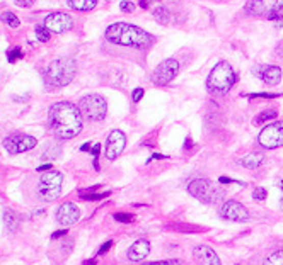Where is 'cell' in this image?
Segmentation results:
<instances>
[{"label": "cell", "mask_w": 283, "mask_h": 265, "mask_svg": "<svg viewBox=\"0 0 283 265\" xmlns=\"http://www.w3.org/2000/svg\"><path fill=\"white\" fill-rule=\"evenodd\" d=\"M258 143L266 150H275L283 146V121H276L271 124H266L261 129Z\"/></svg>", "instance_id": "30bf717a"}, {"label": "cell", "mask_w": 283, "mask_h": 265, "mask_svg": "<svg viewBox=\"0 0 283 265\" xmlns=\"http://www.w3.org/2000/svg\"><path fill=\"white\" fill-rule=\"evenodd\" d=\"M52 168H53L52 163H44V165H41V167H38L36 170H38V172H49Z\"/></svg>", "instance_id": "60d3db41"}, {"label": "cell", "mask_w": 283, "mask_h": 265, "mask_svg": "<svg viewBox=\"0 0 283 265\" xmlns=\"http://www.w3.org/2000/svg\"><path fill=\"white\" fill-rule=\"evenodd\" d=\"M188 192L205 204H215L222 199V191L213 186L210 181H207V179H193L188 184Z\"/></svg>", "instance_id": "8992f818"}, {"label": "cell", "mask_w": 283, "mask_h": 265, "mask_svg": "<svg viewBox=\"0 0 283 265\" xmlns=\"http://www.w3.org/2000/svg\"><path fill=\"white\" fill-rule=\"evenodd\" d=\"M0 21H2L4 24H7V26H11V27H19V26H21V21H19V17L14 12H11V11L0 14Z\"/></svg>", "instance_id": "d4e9b609"}, {"label": "cell", "mask_w": 283, "mask_h": 265, "mask_svg": "<svg viewBox=\"0 0 283 265\" xmlns=\"http://www.w3.org/2000/svg\"><path fill=\"white\" fill-rule=\"evenodd\" d=\"M81 219V211L73 202H63L57 209V221L63 226H72Z\"/></svg>", "instance_id": "9a60e30c"}, {"label": "cell", "mask_w": 283, "mask_h": 265, "mask_svg": "<svg viewBox=\"0 0 283 265\" xmlns=\"http://www.w3.org/2000/svg\"><path fill=\"white\" fill-rule=\"evenodd\" d=\"M120 11L125 14H132L135 11V4H133L132 0H123V2H120Z\"/></svg>", "instance_id": "1f68e13d"}, {"label": "cell", "mask_w": 283, "mask_h": 265, "mask_svg": "<svg viewBox=\"0 0 283 265\" xmlns=\"http://www.w3.org/2000/svg\"><path fill=\"white\" fill-rule=\"evenodd\" d=\"M152 160H167L166 155H161V153H153L150 158H148V162H152Z\"/></svg>", "instance_id": "7bdbcfd3"}, {"label": "cell", "mask_w": 283, "mask_h": 265, "mask_svg": "<svg viewBox=\"0 0 283 265\" xmlns=\"http://www.w3.org/2000/svg\"><path fill=\"white\" fill-rule=\"evenodd\" d=\"M220 216L227 221L234 223H247L251 219L249 211L237 201H225L220 208Z\"/></svg>", "instance_id": "7c38bea8"}, {"label": "cell", "mask_w": 283, "mask_h": 265, "mask_svg": "<svg viewBox=\"0 0 283 265\" xmlns=\"http://www.w3.org/2000/svg\"><path fill=\"white\" fill-rule=\"evenodd\" d=\"M179 73V63L174 58L164 60L162 63H159L152 72V83L157 87H166L176 78V75Z\"/></svg>", "instance_id": "9c48e42d"}, {"label": "cell", "mask_w": 283, "mask_h": 265, "mask_svg": "<svg viewBox=\"0 0 283 265\" xmlns=\"http://www.w3.org/2000/svg\"><path fill=\"white\" fill-rule=\"evenodd\" d=\"M57 157H60V144L58 143H49L46 144V148H44V152H43V158H46V160H55Z\"/></svg>", "instance_id": "484cf974"}, {"label": "cell", "mask_w": 283, "mask_h": 265, "mask_svg": "<svg viewBox=\"0 0 283 265\" xmlns=\"http://www.w3.org/2000/svg\"><path fill=\"white\" fill-rule=\"evenodd\" d=\"M265 265H283V250H276L271 255H268Z\"/></svg>", "instance_id": "4316f807"}, {"label": "cell", "mask_w": 283, "mask_h": 265, "mask_svg": "<svg viewBox=\"0 0 283 265\" xmlns=\"http://www.w3.org/2000/svg\"><path fill=\"white\" fill-rule=\"evenodd\" d=\"M218 182H220V184H237V186H242V187L246 186L244 182H241V181H234V179H229V177H220V179H218Z\"/></svg>", "instance_id": "74e56055"}, {"label": "cell", "mask_w": 283, "mask_h": 265, "mask_svg": "<svg viewBox=\"0 0 283 265\" xmlns=\"http://www.w3.org/2000/svg\"><path fill=\"white\" fill-rule=\"evenodd\" d=\"M179 260H159V262H143V265H179Z\"/></svg>", "instance_id": "d590c367"}, {"label": "cell", "mask_w": 283, "mask_h": 265, "mask_svg": "<svg viewBox=\"0 0 283 265\" xmlns=\"http://www.w3.org/2000/svg\"><path fill=\"white\" fill-rule=\"evenodd\" d=\"M258 77L268 85H276V83H280V80H281V68L275 67V65L263 67L261 73H258Z\"/></svg>", "instance_id": "ac0fdd59"}, {"label": "cell", "mask_w": 283, "mask_h": 265, "mask_svg": "<svg viewBox=\"0 0 283 265\" xmlns=\"http://www.w3.org/2000/svg\"><path fill=\"white\" fill-rule=\"evenodd\" d=\"M91 153L94 157V168L99 170V153H101V144H99V143L94 144L92 150H91Z\"/></svg>", "instance_id": "836d02e7"}, {"label": "cell", "mask_w": 283, "mask_h": 265, "mask_svg": "<svg viewBox=\"0 0 283 265\" xmlns=\"http://www.w3.org/2000/svg\"><path fill=\"white\" fill-rule=\"evenodd\" d=\"M77 73V65L72 58H57L44 70V83L49 89L65 87L73 80Z\"/></svg>", "instance_id": "3957f363"}, {"label": "cell", "mask_w": 283, "mask_h": 265, "mask_svg": "<svg viewBox=\"0 0 283 265\" xmlns=\"http://www.w3.org/2000/svg\"><path fill=\"white\" fill-rule=\"evenodd\" d=\"M280 187H281V192H283V181L280 182ZM280 208L283 209V196H281V201H280Z\"/></svg>", "instance_id": "7dc6e473"}, {"label": "cell", "mask_w": 283, "mask_h": 265, "mask_svg": "<svg viewBox=\"0 0 283 265\" xmlns=\"http://www.w3.org/2000/svg\"><path fill=\"white\" fill-rule=\"evenodd\" d=\"M265 163V155L263 153H249L244 158H241V165L244 168H258Z\"/></svg>", "instance_id": "d6986e66"}, {"label": "cell", "mask_w": 283, "mask_h": 265, "mask_svg": "<svg viewBox=\"0 0 283 265\" xmlns=\"http://www.w3.org/2000/svg\"><path fill=\"white\" fill-rule=\"evenodd\" d=\"M111 196V191H106V192H84L81 191L79 192V197L82 199V201H94V202H97V201H102L104 197H109Z\"/></svg>", "instance_id": "603a6c76"}, {"label": "cell", "mask_w": 283, "mask_h": 265, "mask_svg": "<svg viewBox=\"0 0 283 265\" xmlns=\"http://www.w3.org/2000/svg\"><path fill=\"white\" fill-rule=\"evenodd\" d=\"M268 197V191L265 187H258V189H254V191H252V199H254V201H265V199Z\"/></svg>", "instance_id": "4dcf8cb0"}, {"label": "cell", "mask_w": 283, "mask_h": 265, "mask_svg": "<svg viewBox=\"0 0 283 265\" xmlns=\"http://www.w3.org/2000/svg\"><path fill=\"white\" fill-rule=\"evenodd\" d=\"M14 2H16V6H19V7L28 9V7H31L33 4L36 2V0H14Z\"/></svg>", "instance_id": "f35d334b"}, {"label": "cell", "mask_w": 283, "mask_h": 265, "mask_svg": "<svg viewBox=\"0 0 283 265\" xmlns=\"http://www.w3.org/2000/svg\"><path fill=\"white\" fill-rule=\"evenodd\" d=\"M44 27H46L49 33L62 34V33L70 31L73 27V19L65 12H53L44 19Z\"/></svg>", "instance_id": "4fadbf2b"}, {"label": "cell", "mask_w": 283, "mask_h": 265, "mask_svg": "<svg viewBox=\"0 0 283 265\" xmlns=\"http://www.w3.org/2000/svg\"><path fill=\"white\" fill-rule=\"evenodd\" d=\"M143 96H145V91H143L142 87L133 89V92H132V101L135 102V104H137V102H140Z\"/></svg>", "instance_id": "e575fe53"}, {"label": "cell", "mask_w": 283, "mask_h": 265, "mask_svg": "<svg viewBox=\"0 0 283 265\" xmlns=\"http://www.w3.org/2000/svg\"><path fill=\"white\" fill-rule=\"evenodd\" d=\"M113 247V240H108L106 243H102V247L97 250V255H104V253H108L109 252V248Z\"/></svg>", "instance_id": "8d00e7d4"}, {"label": "cell", "mask_w": 283, "mask_h": 265, "mask_svg": "<svg viewBox=\"0 0 283 265\" xmlns=\"http://www.w3.org/2000/svg\"><path fill=\"white\" fill-rule=\"evenodd\" d=\"M2 144H4V150H6L9 155H19V153L29 152V150H33L36 146V138L29 136V134L16 133V134L7 136L4 139Z\"/></svg>", "instance_id": "8fae6325"}, {"label": "cell", "mask_w": 283, "mask_h": 265, "mask_svg": "<svg viewBox=\"0 0 283 265\" xmlns=\"http://www.w3.org/2000/svg\"><path fill=\"white\" fill-rule=\"evenodd\" d=\"M148 253H150V243H148V240H143V238L137 240L130 247V250H128V260L133 263H142L148 257Z\"/></svg>", "instance_id": "e0dca14e"}, {"label": "cell", "mask_w": 283, "mask_h": 265, "mask_svg": "<svg viewBox=\"0 0 283 265\" xmlns=\"http://www.w3.org/2000/svg\"><path fill=\"white\" fill-rule=\"evenodd\" d=\"M65 234H67V231H65V229H60V231H55V233L52 234V240L62 238V237H65Z\"/></svg>", "instance_id": "b9f144b4"}, {"label": "cell", "mask_w": 283, "mask_h": 265, "mask_svg": "<svg viewBox=\"0 0 283 265\" xmlns=\"http://www.w3.org/2000/svg\"><path fill=\"white\" fill-rule=\"evenodd\" d=\"M126 144V136L125 133L120 131V129H115V131L109 133V136L106 139V150H104V155H106L108 160H116L123 153Z\"/></svg>", "instance_id": "5bb4252c"}, {"label": "cell", "mask_w": 283, "mask_h": 265, "mask_svg": "<svg viewBox=\"0 0 283 265\" xmlns=\"http://www.w3.org/2000/svg\"><path fill=\"white\" fill-rule=\"evenodd\" d=\"M237 80H239V77H237L236 70L232 68L230 63L218 62L208 75L207 87L213 94H227L237 83Z\"/></svg>", "instance_id": "277c9868"}, {"label": "cell", "mask_w": 283, "mask_h": 265, "mask_svg": "<svg viewBox=\"0 0 283 265\" xmlns=\"http://www.w3.org/2000/svg\"><path fill=\"white\" fill-rule=\"evenodd\" d=\"M153 17H156L157 22L169 24L172 21V12H171V9L166 6H159L156 11H153Z\"/></svg>", "instance_id": "44dd1931"}, {"label": "cell", "mask_w": 283, "mask_h": 265, "mask_svg": "<svg viewBox=\"0 0 283 265\" xmlns=\"http://www.w3.org/2000/svg\"><path fill=\"white\" fill-rule=\"evenodd\" d=\"M276 116H278V112L275 111V109H268V111H263V112L258 114L256 119H254V124L261 126V124H266V123L273 121V119H276Z\"/></svg>", "instance_id": "cb8c5ba5"}, {"label": "cell", "mask_w": 283, "mask_h": 265, "mask_svg": "<svg viewBox=\"0 0 283 265\" xmlns=\"http://www.w3.org/2000/svg\"><path fill=\"white\" fill-rule=\"evenodd\" d=\"M161 2V0H138V6H140L142 9H148L150 6H153V4Z\"/></svg>", "instance_id": "ab89813d"}, {"label": "cell", "mask_w": 283, "mask_h": 265, "mask_svg": "<svg viewBox=\"0 0 283 265\" xmlns=\"http://www.w3.org/2000/svg\"><path fill=\"white\" fill-rule=\"evenodd\" d=\"M48 124L58 139H72L82 131V112L72 102H57L48 111Z\"/></svg>", "instance_id": "6da1fadb"}, {"label": "cell", "mask_w": 283, "mask_h": 265, "mask_svg": "<svg viewBox=\"0 0 283 265\" xmlns=\"http://www.w3.org/2000/svg\"><path fill=\"white\" fill-rule=\"evenodd\" d=\"M97 262H96V258H91V260H86V262H84L82 265H96Z\"/></svg>", "instance_id": "bcb514c9"}, {"label": "cell", "mask_w": 283, "mask_h": 265, "mask_svg": "<svg viewBox=\"0 0 283 265\" xmlns=\"http://www.w3.org/2000/svg\"><path fill=\"white\" fill-rule=\"evenodd\" d=\"M283 9V0H249L244 11L252 17H273Z\"/></svg>", "instance_id": "ba28073f"}, {"label": "cell", "mask_w": 283, "mask_h": 265, "mask_svg": "<svg viewBox=\"0 0 283 265\" xmlns=\"http://www.w3.org/2000/svg\"><path fill=\"white\" fill-rule=\"evenodd\" d=\"M49 34H52V33H49L48 29L44 27V24H43V26H38L36 27V38L41 43H48L49 41Z\"/></svg>", "instance_id": "83f0119b"}, {"label": "cell", "mask_w": 283, "mask_h": 265, "mask_svg": "<svg viewBox=\"0 0 283 265\" xmlns=\"http://www.w3.org/2000/svg\"><path fill=\"white\" fill-rule=\"evenodd\" d=\"M104 36L109 43L118 44V46H126V48H137V49H145L153 43V38L143 29L133 24L126 22H115L111 26H108Z\"/></svg>", "instance_id": "7a4b0ae2"}, {"label": "cell", "mask_w": 283, "mask_h": 265, "mask_svg": "<svg viewBox=\"0 0 283 265\" xmlns=\"http://www.w3.org/2000/svg\"><path fill=\"white\" fill-rule=\"evenodd\" d=\"M79 109H81L82 116H86L89 121H94V123L102 121L108 114L106 99L102 96H97V94H91V96L82 97L81 104H79Z\"/></svg>", "instance_id": "52a82bcc"}, {"label": "cell", "mask_w": 283, "mask_h": 265, "mask_svg": "<svg viewBox=\"0 0 283 265\" xmlns=\"http://www.w3.org/2000/svg\"><path fill=\"white\" fill-rule=\"evenodd\" d=\"M276 53L280 54V56L283 58V41L281 43H278V48H276Z\"/></svg>", "instance_id": "f6af8a7d"}, {"label": "cell", "mask_w": 283, "mask_h": 265, "mask_svg": "<svg viewBox=\"0 0 283 265\" xmlns=\"http://www.w3.org/2000/svg\"><path fill=\"white\" fill-rule=\"evenodd\" d=\"M4 223H6V226L11 229V231H16L21 219H19V216L12 211V209H9V211L4 213Z\"/></svg>", "instance_id": "7402d4cb"}, {"label": "cell", "mask_w": 283, "mask_h": 265, "mask_svg": "<svg viewBox=\"0 0 283 265\" xmlns=\"http://www.w3.org/2000/svg\"><path fill=\"white\" fill-rule=\"evenodd\" d=\"M193 257L196 258V262L200 265H222L217 252L208 245H196L193 248Z\"/></svg>", "instance_id": "2e32d148"}, {"label": "cell", "mask_w": 283, "mask_h": 265, "mask_svg": "<svg viewBox=\"0 0 283 265\" xmlns=\"http://www.w3.org/2000/svg\"><path fill=\"white\" fill-rule=\"evenodd\" d=\"M62 184H63V175L60 172H55V170L44 172L41 177H39L38 186H36L38 197L44 202L55 201L62 192Z\"/></svg>", "instance_id": "5b68a950"}, {"label": "cell", "mask_w": 283, "mask_h": 265, "mask_svg": "<svg viewBox=\"0 0 283 265\" xmlns=\"http://www.w3.org/2000/svg\"><path fill=\"white\" fill-rule=\"evenodd\" d=\"M246 97H249V99H276V97H280V94H268V92H261V94H247Z\"/></svg>", "instance_id": "d6a6232c"}, {"label": "cell", "mask_w": 283, "mask_h": 265, "mask_svg": "<svg viewBox=\"0 0 283 265\" xmlns=\"http://www.w3.org/2000/svg\"><path fill=\"white\" fill-rule=\"evenodd\" d=\"M113 218H115L118 223H125V224L135 221V216H133V214H130V213H116Z\"/></svg>", "instance_id": "f1b7e54d"}, {"label": "cell", "mask_w": 283, "mask_h": 265, "mask_svg": "<svg viewBox=\"0 0 283 265\" xmlns=\"http://www.w3.org/2000/svg\"><path fill=\"white\" fill-rule=\"evenodd\" d=\"M68 6H70L73 11L87 12V11H92V9L97 6V0H68Z\"/></svg>", "instance_id": "ffe728a7"}, {"label": "cell", "mask_w": 283, "mask_h": 265, "mask_svg": "<svg viewBox=\"0 0 283 265\" xmlns=\"http://www.w3.org/2000/svg\"><path fill=\"white\" fill-rule=\"evenodd\" d=\"M92 146H94V144H91V143H84L81 146V152H91Z\"/></svg>", "instance_id": "ee69618b"}, {"label": "cell", "mask_w": 283, "mask_h": 265, "mask_svg": "<svg viewBox=\"0 0 283 265\" xmlns=\"http://www.w3.org/2000/svg\"><path fill=\"white\" fill-rule=\"evenodd\" d=\"M22 56H24V53H22L19 48H12L11 51H7V60H9L11 63L17 62V60H21Z\"/></svg>", "instance_id": "f546056e"}]
</instances>
